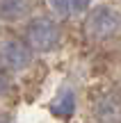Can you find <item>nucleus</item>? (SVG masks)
Returning <instances> with one entry per match:
<instances>
[{
  "instance_id": "6e6552de",
  "label": "nucleus",
  "mask_w": 121,
  "mask_h": 123,
  "mask_svg": "<svg viewBox=\"0 0 121 123\" xmlns=\"http://www.w3.org/2000/svg\"><path fill=\"white\" fill-rule=\"evenodd\" d=\"M0 123H12V121H9V116H5V114H0Z\"/></svg>"
},
{
  "instance_id": "20e7f679",
  "label": "nucleus",
  "mask_w": 121,
  "mask_h": 123,
  "mask_svg": "<svg viewBox=\"0 0 121 123\" xmlns=\"http://www.w3.org/2000/svg\"><path fill=\"white\" fill-rule=\"evenodd\" d=\"M96 116L101 123H121V98L119 96H103L96 105Z\"/></svg>"
},
{
  "instance_id": "423d86ee",
  "label": "nucleus",
  "mask_w": 121,
  "mask_h": 123,
  "mask_svg": "<svg viewBox=\"0 0 121 123\" xmlns=\"http://www.w3.org/2000/svg\"><path fill=\"white\" fill-rule=\"evenodd\" d=\"M48 5L57 16H78L89 12L91 0H48Z\"/></svg>"
},
{
  "instance_id": "0eeeda50",
  "label": "nucleus",
  "mask_w": 121,
  "mask_h": 123,
  "mask_svg": "<svg viewBox=\"0 0 121 123\" xmlns=\"http://www.w3.org/2000/svg\"><path fill=\"white\" fill-rule=\"evenodd\" d=\"M12 93V71H7L0 64V98Z\"/></svg>"
},
{
  "instance_id": "f03ea898",
  "label": "nucleus",
  "mask_w": 121,
  "mask_h": 123,
  "mask_svg": "<svg viewBox=\"0 0 121 123\" xmlns=\"http://www.w3.org/2000/svg\"><path fill=\"white\" fill-rule=\"evenodd\" d=\"M59 39H62V30L57 21L48 16H37L25 25V41L34 53H50L59 46Z\"/></svg>"
},
{
  "instance_id": "7ed1b4c3",
  "label": "nucleus",
  "mask_w": 121,
  "mask_h": 123,
  "mask_svg": "<svg viewBox=\"0 0 121 123\" xmlns=\"http://www.w3.org/2000/svg\"><path fill=\"white\" fill-rule=\"evenodd\" d=\"M32 55H34V50L30 48V43L25 39L7 37V39L0 41V64L12 73L27 68L32 62Z\"/></svg>"
},
{
  "instance_id": "f257e3e1",
  "label": "nucleus",
  "mask_w": 121,
  "mask_h": 123,
  "mask_svg": "<svg viewBox=\"0 0 121 123\" xmlns=\"http://www.w3.org/2000/svg\"><path fill=\"white\" fill-rule=\"evenodd\" d=\"M85 37L91 41H108L121 32V12H117L114 7L101 5L87 12L85 16Z\"/></svg>"
},
{
  "instance_id": "39448f33",
  "label": "nucleus",
  "mask_w": 121,
  "mask_h": 123,
  "mask_svg": "<svg viewBox=\"0 0 121 123\" xmlns=\"http://www.w3.org/2000/svg\"><path fill=\"white\" fill-rule=\"evenodd\" d=\"M30 14V0H0V18L9 23L23 21Z\"/></svg>"
}]
</instances>
